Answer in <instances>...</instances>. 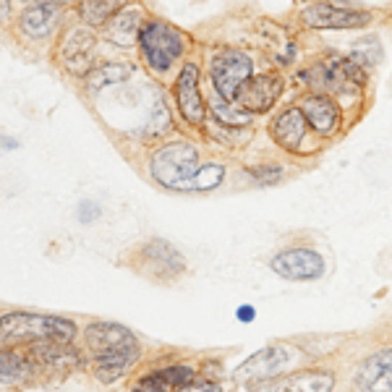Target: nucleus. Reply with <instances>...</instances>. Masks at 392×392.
<instances>
[{"label":"nucleus","instance_id":"f257e3e1","mask_svg":"<svg viewBox=\"0 0 392 392\" xmlns=\"http://www.w3.org/2000/svg\"><path fill=\"white\" fill-rule=\"evenodd\" d=\"M76 332V325L66 316L34 314V311H11L0 316V348H21L45 340L74 343Z\"/></svg>","mask_w":392,"mask_h":392},{"label":"nucleus","instance_id":"f03ea898","mask_svg":"<svg viewBox=\"0 0 392 392\" xmlns=\"http://www.w3.org/2000/svg\"><path fill=\"white\" fill-rule=\"evenodd\" d=\"M154 181L163 183L165 189L189 191L191 181L199 173V152L189 142H173L160 147L149 160Z\"/></svg>","mask_w":392,"mask_h":392},{"label":"nucleus","instance_id":"7ed1b4c3","mask_svg":"<svg viewBox=\"0 0 392 392\" xmlns=\"http://www.w3.org/2000/svg\"><path fill=\"white\" fill-rule=\"evenodd\" d=\"M144 60L154 74H165L183 55V34L163 21H149L139 32Z\"/></svg>","mask_w":392,"mask_h":392},{"label":"nucleus","instance_id":"20e7f679","mask_svg":"<svg viewBox=\"0 0 392 392\" xmlns=\"http://www.w3.org/2000/svg\"><path fill=\"white\" fill-rule=\"evenodd\" d=\"M254 76V63L243 50H220L210 63L215 92L225 100H236L238 89Z\"/></svg>","mask_w":392,"mask_h":392},{"label":"nucleus","instance_id":"39448f33","mask_svg":"<svg viewBox=\"0 0 392 392\" xmlns=\"http://www.w3.org/2000/svg\"><path fill=\"white\" fill-rule=\"evenodd\" d=\"M293 356H296V351H293L290 345H283V343L267 345V348L257 351L254 356H249V358L233 372V377H236V382H241V384L269 382V379L280 377L283 372H288Z\"/></svg>","mask_w":392,"mask_h":392},{"label":"nucleus","instance_id":"423d86ee","mask_svg":"<svg viewBox=\"0 0 392 392\" xmlns=\"http://www.w3.org/2000/svg\"><path fill=\"white\" fill-rule=\"evenodd\" d=\"M269 267L283 280H290V283H311V280H319L325 275V259H322V254H316V251L296 246V249H285L280 251V254H275V257L269 259Z\"/></svg>","mask_w":392,"mask_h":392},{"label":"nucleus","instance_id":"0eeeda50","mask_svg":"<svg viewBox=\"0 0 392 392\" xmlns=\"http://www.w3.org/2000/svg\"><path fill=\"white\" fill-rule=\"evenodd\" d=\"M84 343L92 351V358L126 353V351H142L134 332L118 322H89L84 330Z\"/></svg>","mask_w":392,"mask_h":392},{"label":"nucleus","instance_id":"6e6552de","mask_svg":"<svg viewBox=\"0 0 392 392\" xmlns=\"http://www.w3.org/2000/svg\"><path fill=\"white\" fill-rule=\"evenodd\" d=\"M283 86H285V81L280 74H259V76H251L241 86L236 102L246 113H267L269 107L278 102V97L283 95Z\"/></svg>","mask_w":392,"mask_h":392},{"label":"nucleus","instance_id":"1a4fd4ad","mask_svg":"<svg viewBox=\"0 0 392 392\" xmlns=\"http://www.w3.org/2000/svg\"><path fill=\"white\" fill-rule=\"evenodd\" d=\"M309 29H361L372 21V13L356 8H340L330 3H314L301 13Z\"/></svg>","mask_w":392,"mask_h":392},{"label":"nucleus","instance_id":"9d476101","mask_svg":"<svg viewBox=\"0 0 392 392\" xmlns=\"http://www.w3.org/2000/svg\"><path fill=\"white\" fill-rule=\"evenodd\" d=\"M175 97H178V107L181 115L191 126L204 123V97L199 92V68L194 63H186L178 74L175 81Z\"/></svg>","mask_w":392,"mask_h":392},{"label":"nucleus","instance_id":"9b49d317","mask_svg":"<svg viewBox=\"0 0 392 392\" xmlns=\"http://www.w3.org/2000/svg\"><path fill=\"white\" fill-rule=\"evenodd\" d=\"M356 382L364 392H392V348L369 356L356 374Z\"/></svg>","mask_w":392,"mask_h":392},{"label":"nucleus","instance_id":"f8f14e48","mask_svg":"<svg viewBox=\"0 0 392 392\" xmlns=\"http://www.w3.org/2000/svg\"><path fill=\"white\" fill-rule=\"evenodd\" d=\"M335 374L327 369H304L272 382L264 392H332Z\"/></svg>","mask_w":392,"mask_h":392},{"label":"nucleus","instance_id":"ddd939ff","mask_svg":"<svg viewBox=\"0 0 392 392\" xmlns=\"http://www.w3.org/2000/svg\"><path fill=\"white\" fill-rule=\"evenodd\" d=\"M301 113L306 118V123L314 128L316 134H322V136L335 134L337 123H340V107L335 105V100H330L327 95L304 97Z\"/></svg>","mask_w":392,"mask_h":392},{"label":"nucleus","instance_id":"4468645a","mask_svg":"<svg viewBox=\"0 0 392 392\" xmlns=\"http://www.w3.org/2000/svg\"><path fill=\"white\" fill-rule=\"evenodd\" d=\"M306 126H309L306 118H304V113H301L298 107H288V110H283V113L272 121L269 134H272V139H275L283 149L298 152L304 139H306Z\"/></svg>","mask_w":392,"mask_h":392},{"label":"nucleus","instance_id":"2eb2a0df","mask_svg":"<svg viewBox=\"0 0 392 392\" xmlns=\"http://www.w3.org/2000/svg\"><path fill=\"white\" fill-rule=\"evenodd\" d=\"M63 63L71 74H89L92 71V58H95V37L84 29H74L63 42Z\"/></svg>","mask_w":392,"mask_h":392},{"label":"nucleus","instance_id":"dca6fc26","mask_svg":"<svg viewBox=\"0 0 392 392\" xmlns=\"http://www.w3.org/2000/svg\"><path fill=\"white\" fill-rule=\"evenodd\" d=\"M58 21H60V8H58L55 3H34V6H29L24 13H21V32L32 39H45L50 37L53 32H55Z\"/></svg>","mask_w":392,"mask_h":392},{"label":"nucleus","instance_id":"f3484780","mask_svg":"<svg viewBox=\"0 0 392 392\" xmlns=\"http://www.w3.org/2000/svg\"><path fill=\"white\" fill-rule=\"evenodd\" d=\"M142 257L147 264L157 267V275H165V278H175V275H181L183 269H186V262H183L181 251L175 249V246H170V243L163 238L149 241L142 249Z\"/></svg>","mask_w":392,"mask_h":392},{"label":"nucleus","instance_id":"a211bd4d","mask_svg":"<svg viewBox=\"0 0 392 392\" xmlns=\"http://www.w3.org/2000/svg\"><path fill=\"white\" fill-rule=\"evenodd\" d=\"M32 369H37L34 356L29 358L19 348H0V384L16 387L32 379Z\"/></svg>","mask_w":392,"mask_h":392},{"label":"nucleus","instance_id":"6ab92c4d","mask_svg":"<svg viewBox=\"0 0 392 392\" xmlns=\"http://www.w3.org/2000/svg\"><path fill=\"white\" fill-rule=\"evenodd\" d=\"M139 32H142V11L128 8L115 13L113 19L107 21L105 27V37L113 42V45H121V48H128L139 39Z\"/></svg>","mask_w":392,"mask_h":392},{"label":"nucleus","instance_id":"aec40b11","mask_svg":"<svg viewBox=\"0 0 392 392\" xmlns=\"http://www.w3.org/2000/svg\"><path fill=\"white\" fill-rule=\"evenodd\" d=\"M142 351H126V353H110V356H97L92 358V366H95V377L100 382H115L121 379L131 366L139 361Z\"/></svg>","mask_w":392,"mask_h":392},{"label":"nucleus","instance_id":"412c9836","mask_svg":"<svg viewBox=\"0 0 392 392\" xmlns=\"http://www.w3.org/2000/svg\"><path fill=\"white\" fill-rule=\"evenodd\" d=\"M128 0H81L79 13L84 19L86 27H102L113 19L115 13H121Z\"/></svg>","mask_w":392,"mask_h":392},{"label":"nucleus","instance_id":"4be33fe9","mask_svg":"<svg viewBox=\"0 0 392 392\" xmlns=\"http://www.w3.org/2000/svg\"><path fill=\"white\" fill-rule=\"evenodd\" d=\"M131 76V66L128 63H105L102 68H95L92 76H89V92H100L110 84L126 81Z\"/></svg>","mask_w":392,"mask_h":392},{"label":"nucleus","instance_id":"5701e85b","mask_svg":"<svg viewBox=\"0 0 392 392\" xmlns=\"http://www.w3.org/2000/svg\"><path fill=\"white\" fill-rule=\"evenodd\" d=\"M225 181V168L222 165H204L199 168L196 173V178L191 181V189L189 191H212V189H217L220 183Z\"/></svg>","mask_w":392,"mask_h":392},{"label":"nucleus","instance_id":"b1692460","mask_svg":"<svg viewBox=\"0 0 392 392\" xmlns=\"http://www.w3.org/2000/svg\"><path fill=\"white\" fill-rule=\"evenodd\" d=\"M356 63H361V66H377L379 60H382V48H379V42L374 37H364L358 39L353 45V53H351Z\"/></svg>","mask_w":392,"mask_h":392},{"label":"nucleus","instance_id":"393cba45","mask_svg":"<svg viewBox=\"0 0 392 392\" xmlns=\"http://www.w3.org/2000/svg\"><path fill=\"white\" fill-rule=\"evenodd\" d=\"M228 102L230 100H225V105H222V97L217 95L215 100H212V113L217 115L225 126H236V128H238V126L249 123V113H246V110H233Z\"/></svg>","mask_w":392,"mask_h":392},{"label":"nucleus","instance_id":"a878e982","mask_svg":"<svg viewBox=\"0 0 392 392\" xmlns=\"http://www.w3.org/2000/svg\"><path fill=\"white\" fill-rule=\"evenodd\" d=\"M131 392H173V387L165 382V377L160 374V369H157V372L144 374L142 379L134 384V390Z\"/></svg>","mask_w":392,"mask_h":392},{"label":"nucleus","instance_id":"bb28decb","mask_svg":"<svg viewBox=\"0 0 392 392\" xmlns=\"http://www.w3.org/2000/svg\"><path fill=\"white\" fill-rule=\"evenodd\" d=\"M249 175L262 186H272V183H278L283 178V168L280 165H259V168H251Z\"/></svg>","mask_w":392,"mask_h":392},{"label":"nucleus","instance_id":"cd10ccee","mask_svg":"<svg viewBox=\"0 0 392 392\" xmlns=\"http://www.w3.org/2000/svg\"><path fill=\"white\" fill-rule=\"evenodd\" d=\"M76 215H79V220L84 222V225H89V222H95V217H100V204L84 199L81 204H79Z\"/></svg>","mask_w":392,"mask_h":392},{"label":"nucleus","instance_id":"c85d7f7f","mask_svg":"<svg viewBox=\"0 0 392 392\" xmlns=\"http://www.w3.org/2000/svg\"><path fill=\"white\" fill-rule=\"evenodd\" d=\"M175 392H222V387L215 382H207V379H204V382H196V379H194V382H189L186 387H181V390H175Z\"/></svg>","mask_w":392,"mask_h":392},{"label":"nucleus","instance_id":"c756f323","mask_svg":"<svg viewBox=\"0 0 392 392\" xmlns=\"http://www.w3.org/2000/svg\"><path fill=\"white\" fill-rule=\"evenodd\" d=\"M236 316H238V322L249 325V322H254V319H257V309H254V306H238V309H236Z\"/></svg>","mask_w":392,"mask_h":392},{"label":"nucleus","instance_id":"7c9ffc66","mask_svg":"<svg viewBox=\"0 0 392 392\" xmlns=\"http://www.w3.org/2000/svg\"><path fill=\"white\" fill-rule=\"evenodd\" d=\"M0 147H3V149H16L19 142H16V139H11V136H0Z\"/></svg>","mask_w":392,"mask_h":392},{"label":"nucleus","instance_id":"2f4dec72","mask_svg":"<svg viewBox=\"0 0 392 392\" xmlns=\"http://www.w3.org/2000/svg\"><path fill=\"white\" fill-rule=\"evenodd\" d=\"M11 13V0H0V21H6Z\"/></svg>","mask_w":392,"mask_h":392}]
</instances>
